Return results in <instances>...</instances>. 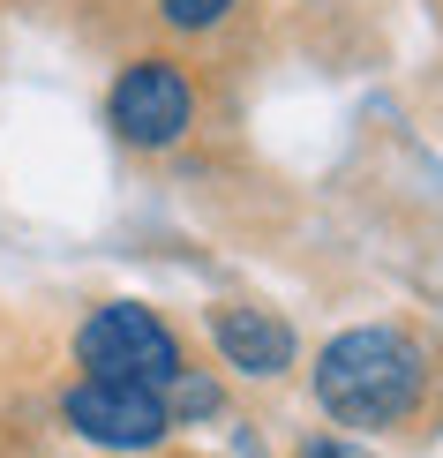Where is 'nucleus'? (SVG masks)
Here are the masks:
<instances>
[{
    "label": "nucleus",
    "instance_id": "1",
    "mask_svg": "<svg viewBox=\"0 0 443 458\" xmlns=\"http://www.w3.org/2000/svg\"><path fill=\"white\" fill-rule=\"evenodd\" d=\"M429 391V346L398 323H354L316 353V406L338 428H398Z\"/></svg>",
    "mask_w": 443,
    "mask_h": 458
},
{
    "label": "nucleus",
    "instance_id": "2",
    "mask_svg": "<svg viewBox=\"0 0 443 458\" xmlns=\"http://www.w3.org/2000/svg\"><path fill=\"white\" fill-rule=\"evenodd\" d=\"M75 360H83V376L143 384V391H173L188 376L181 338H173L143 301H106V309H90L83 331H75Z\"/></svg>",
    "mask_w": 443,
    "mask_h": 458
},
{
    "label": "nucleus",
    "instance_id": "3",
    "mask_svg": "<svg viewBox=\"0 0 443 458\" xmlns=\"http://www.w3.org/2000/svg\"><path fill=\"white\" fill-rule=\"evenodd\" d=\"M61 421L98 451H158L173 436V406H166V391H143V384L75 376L61 391Z\"/></svg>",
    "mask_w": 443,
    "mask_h": 458
},
{
    "label": "nucleus",
    "instance_id": "4",
    "mask_svg": "<svg viewBox=\"0 0 443 458\" xmlns=\"http://www.w3.org/2000/svg\"><path fill=\"white\" fill-rule=\"evenodd\" d=\"M106 113H113V136L121 143L166 150V143H181L188 128H196V83H188V68H173V61H136V68L113 75Z\"/></svg>",
    "mask_w": 443,
    "mask_h": 458
},
{
    "label": "nucleus",
    "instance_id": "5",
    "mask_svg": "<svg viewBox=\"0 0 443 458\" xmlns=\"http://www.w3.org/2000/svg\"><path fill=\"white\" fill-rule=\"evenodd\" d=\"M210 346H218V360H226V369L256 376V384H278V376L294 369L301 338H294V323H285V316L226 301V309H210Z\"/></svg>",
    "mask_w": 443,
    "mask_h": 458
},
{
    "label": "nucleus",
    "instance_id": "6",
    "mask_svg": "<svg viewBox=\"0 0 443 458\" xmlns=\"http://www.w3.org/2000/svg\"><path fill=\"white\" fill-rule=\"evenodd\" d=\"M226 8L234 0H158V15L173 30H210V23H226Z\"/></svg>",
    "mask_w": 443,
    "mask_h": 458
},
{
    "label": "nucleus",
    "instance_id": "7",
    "mask_svg": "<svg viewBox=\"0 0 443 458\" xmlns=\"http://www.w3.org/2000/svg\"><path fill=\"white\" fill-rule=\"evenodd\" d=\"M301 458H369V444H345V436H316V444H301Z\"/></svg>",
    "mask_w": 443,
    "mask_h": 458
}]
</instances>
